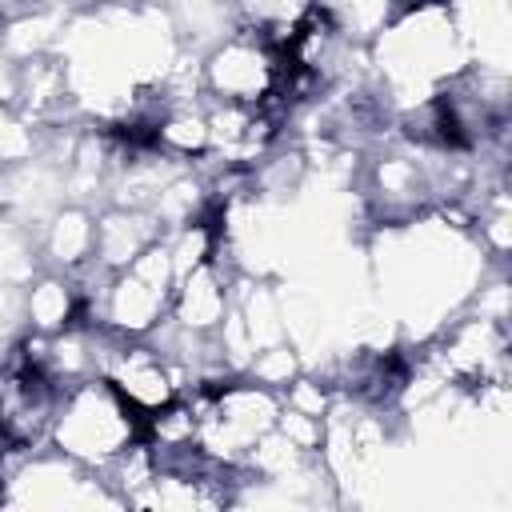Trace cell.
Returning a JSON list of instances; mask_svg holds the SVG:
<instances>
[{
	"label": "cell",
	"mask_w": 512,
	"mask_h": 512,
	"mask_svg": "<svg viewBox=\"0 0 512 512\" xmlns=\"http://www.w3.org/2000/svg\"><path fill=\"white\" fill-rule=\"evenodd\" d=\"M48 256L64 272H76L96 256V224L88 220V212L68 208L48 224Z\"/></svg>",
	"instance_id": "1"
},
{
	"label": "cell",
	"mask_w": 512,
	"mask_h": 512,
	"mask_svg": "<svg viewBox=\"0 0 512 512\" xmlns=\"http://www.w3.org/2000/svg\"><path fill=\"white\" fill-rule=\"evenodd\" d=\"M28 320L32 328L40 332H60L72 324V284L68 276L64 280H40L32 292H28Z\"/></svg>",
	"instance_id": "2"
},
{
	"label": "cell",
	"mask_w": 512,
	"mask_h": 512,
	"mask_svg": "<svg viewBox=\"0 0 512 512\" xmlns=\"http://www.w3.org/2000/svg\"><path fill=\"white\" fill-rule=\"evenodd\" d=\"M248 368H252V380H256V384H264V388L276 392V388L292 384V376H296V356H292V348L276 344V348H264L260 356H252Z\"/></svg>",
	"instance_id": "3"
}]
</instances>
